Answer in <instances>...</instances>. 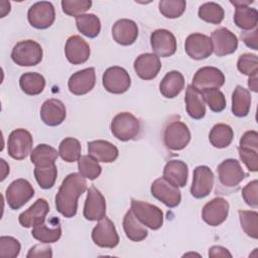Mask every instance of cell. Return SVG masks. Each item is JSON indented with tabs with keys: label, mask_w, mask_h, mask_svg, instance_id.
Masks as SVG:
<instances>
[{
	"label": "cell",
	"mask_w": 258,
	"mask_h": 258,
	"mask_svg": "<svg viewBox=\"0 0 258 258\" xmlns=\"http://www.w3.org/2000/svg\"><path fill=\"white\" fill-rule=\"evenodd\" d=\"M87 189V181L78 172L68 174L55 196L57 212L64 218H73L78 211V200Z\"/></svg>",
	"instance_id": "1"
},
{
	"label": "cell",
	"mask_w": 258,
	"mask_h": 258,
	"mask_svg": "<svg viewBox=\"0 0 258 258\" xmlns=\"http://www.w3.org/2000/svg\"><path fill=\"white\" fill-rule=\"evenodd\" d=\"M42 54V47L38 42L26 39L18 41L13 46L11 58L19 67H33L41 61Z\"/></svg>",
	"instance_id": "2"
},
{
	"label": "cell",
	"mask_w": 258,
	"mask_h": 258,
	"mask_svg": "<svg viewBox=\"0 0 258 258\" xmlns=\"http://www.w3.org/2000/svg\"><path fill=\"white\" fill-rule=\"evenodd\" d=\"M190 141V131L187 125L174 119L167 122L163 130V142L167 149L178 151L187 146Z\"/></svg>",
	"instance_id": "3"
},
{
	"label": "cell",
	"mask_w": 258,
	"mask_h": 258,
	"mask_svg": "<svg viewBox=\"0 0 258 258\" xmlns=\"http://www.w3.org/2000/svg\"><path fill=\"white\" fill-rule=\"evenodd\" d=\"M111 132L120 141L134 139L140 131V121L129 112L118 113L111 121Z\"/></svg>",
	"instance_id": "4"
},
{
	"label": "cell",
	"mask_w": 258,
	"mask_h": 258,
	"mask_svg": "<svg viewBox=\"0 0 258 258\" xmlns=\"http://www.w3.org/2000/svg\"><path fill=\"white\" fill-rule=\"evenodd\" d=\"M131 211L143 225L151 230H158L163 225V212L155 205L132 199Z\"/></svg>",
	"instance_id": "5"
},
{
	"label": "cell",
	"mask_w": 258,
	"mask_h": 258,
	"mask_svg": "<svg viewBox=\"0 0 258 258\" xmlns=\"http://www.w3.org/2000/svg\"><path fill=\"white\" fill-rule=\"evenodd\" d=\"M33 138L29 131L23 128L13 130L8 137L7 151L10 157L16 160L24 159L31 153Z\"/></svg>",
	"instance_id": "6"
},
{
	"label": "cell",
	"mask_w": 258,
	"mask_h": 258,
	"mask_svg": "<svg viewBox=\"0 0 258 258\" xmlns=\"http://www.w3.org/2000/svg\"><path fill=\"white\" fill-rule=\"evenodd\" d=\"M33 196H34L33 186L28 180L24 178H18L13 180L6 188V192H5L6 202L12 210L20 209Z\"/></svg>",
	"instance_id": "7"
},
{
	"label": "cell",
	"mask_w": 258,
	"mask_h": 258,
	"mask_svg": "<svg viewBox=\"0 0 258 258\" xmlns=\"http://www.w3.org/2000/svg\"><path fill=\"white\" fill-rule=\"evenodd\" d=\"M102 84L105 90L112 94H123L131 86V78L128 72L118 66L108 68L102 77Z\"/></svg>",
	"instance_id": "8"
},
{
	"label": "cell",
	"mask_w": 258,
	"mask_h": 258,
	"mask_svg": "<svg viewBox=\"0 0 258 258\" xmlns=\"http://www.w3.org/2000/svg\"><path fill=\"white\" fill-rule=\"evenodd\" d=\"M92 240L101 248L113 249L119 244V235L116 227L108 217L105 216L99 220L98 224L93 228Z\"/></svg>",
	"instance_id": "9"
},
{
	"label": "cell",
	"mask_w": 258,
	"mask_h": 258,
	"mask_svg": "<svg viewBox=\"0 0 258 258\" xmlns=\"http://www.w3.org/2000/svg\"><path fill=\"white\" fill-rule=\"evenodd\" d=\"M30 25L36 29H46L52 25L55 19V11L51 2L40 1L34 3L27 12Z\"/></svg>",
	"instance_id": "10"
},
{
	"label": "cell",
	"mask_w": 258,
	"mask_h": 258,
	"mask_svg": "<svg viewBox=\"0 0 258 258\" xmlns=\"http://www.w3.org/2000/svg\"><path fill=\"white\" fill-rule=\"evenodd\" d=\"M151 195L168 208H175L181 202V194L178 187L169 183L164 177L156 178L150 187Z\"/></svg>",
	"instance_id": "11"
},
{
	"label": "cell",
	"mask_w": 258,
	"mask_h": 258,
	"mask_svg": "<svg viewBox=\"0 0 258 258\" xmlns=\"http://www.w3.org/2000/svg\"><path fill=\"white\" fill-rule=\"evenodd\" d=\"M229 203L226 199L218 197L208 202L202 211L203 221L212 226L216 227L223 224L229 215Z\"/></svg>",
	"instance_id": "12"
},
{
	"label": "cell",
	"mask_w": 258,
	"mask_h": 258,
	"mask_svg": "<svg viewBox=\"0 0 258 258\" xmlns=\"http://www.w3.org/2000/svg\"><path fill=\"white\" fill-rule=\"evenodd\" d=\"M211 40L213 52L217 56H225L234 53L238 48L237 36L228 28L220 27L212 32Z\"/></svg>",
	"instance_id": "13"
},
{
	"label": "cell",
	"mask_w": 258,
	"mask_h": 258,
	"mask_svg": "<svg viewBox=\"0 0 258 258\" xmlns=\"http://www.w3.org/2000/svg\"><path fill=\"white\" fill-rule=\"evenodd\" d=\"M225 83V76L215 67H204L197 71L192 78L191 86L199 91L206 89H220Z\"/></svg>",
	"instance_id": "14"
},
{
	"label": "cell",
	"mask_w": 258,
	"mask_h": 258,
	"mask_svg": "<svg viewBox=\"0 0 258 258\" xmlns=\"http://www.w3.org/2000/svg\"><path fill=\"white\" fill-rule=\"evenodd\" d=\"M150 44L153 53L157 56L168 57L176 51V38L167 29H156L150 35Z\"/></svg>",
	"instance_id": "15"
},
{
	"label": "cell",
	"mask_w": 258,
	"mask_h": 258,
	"mask_svg": "<svg viewBox=\"0 0 258 258\" xmlns=\"http://www.w3.org/2000/svg\"><path fill=\"white\" fill-rule=\"evenodd\" d=\"M184 49L190 58L205 59L213 52L211 37L203 33H191L185 39Z\"/></svg>",
	"instance_id": "16"
},
{
	"label": "cell",
	"mask_w": 258,
	"mask_h": 258,
	"mask_svg": "<svg viewBox=\"0 0 258 258\" xmlns=\"http://www.w3.org/2000/svg\"><path fill=\"white\" fill-rule=\"evenodd\" d=\"M221 184L226 187L237 186L244 178L245 172L237 159L228 158L222 161L217 168Z\"/></svg>",
	"instance_id": "17"
},
{
	"label": "cell",
	"mask_w": 258,
	"mask_h": 258,
	"mask_svg": "<svg viewBox=\"0 0 258 258\" xmlns=\"http://www.w3.org/2000/svg\"><path fill=\"white\" fill-rule=\"evenodd\" d=\"M214 173L207 165H199L194 169L190 194L196 199L207 197L214 186Z\"/></svg>",
	"instance_id": "18"
},
{
	"label": "cell",
	"mask_w": 258,
	"mask_h": 258,
	"mask_svg": "<svg viewBox=\"0 0 258 258\" xmlns=\"http://www.w3.org/2000/svg\"><path fill=\"white\" fill-rule=\"evenodd\" d=\"M83 214L88 221H99L106 216V200L95 186L88 189Z\"/></svg>",
	"instance_id": "19"
},
{
	"label": "cell",
	"mask_w": 258,
	"mask_h": 258,
	"mask_svg": "<svg viewBox=\"0 0 258 258\" xmlns=\"http://www.w3.org/2000/svg\"><path fill=\"white\" fill-rule=\"evenodd\" d=\"M96 84V72L94 68H87L73 74L68 81L69 91L76 95L82 96L91 92Z\"/></svg>",
	"instance_id": "20"
},
{
	"label": "cell",
	"mask_w": 258,
	"mask_h": 258,
	"mask_svg": "<svg viewBox=\"0 0 258 258\" xmlns=\"http://www.w3.org/2000/svg\"><path fill=\"white\" fill-rule=\"evenodd\" d=\"M161 61L159 56L154 53L146 52L138 55L134 60V71L137 76L145 81L152 80L157 77L161 70Z\"/></svg>",
	"instance_id": "21"
},
{
	"label": "cell",
	"mask_w": 258,
	"mask_h": 258,
	"mask_svg": "<svg viewBox=\"0 0 258 258\" xmlns=\"http://www.w3.org/2000/svg\"><path fill=\"white\" fill-rule=\"evenodd\" d=\"M64 53L71 63L82 64L89 59L91 49L89 43L80 35H72L66 42Z\"/></svg>",
	"instance_id": "22"
},
{
	"label": "cell",
	"mask_w": 258,
	"mask_h": 258,
	"mask_svg": "<svg viewBox=\"0 0 258 258\" xmlns=\"http://www.w3.org/2000/svg\"><path fill=\"white\" fill-rule=\"evenodd\" d=\"M48 212V203L44 199H38L26 211L19 215V224L24 228H32L40 225L45 222V217Z\"/></svg>",
	"instance_id": "23"
},
{
	"label": "cell",
	"mask_w": 258,
	"mask_h": 258,
	"mask_svg": "<svg viewBox=\"0 0 258 258\" xmlns=\"http://www.w3.org/2000/svg\"><path fill=\"white\" fill-rule=\"evenodd\" d=\"M67 116V110L64 104L58 99L46 100L40 108V118L47 126L60 125Z\"/></svg>",
	"instance_id": "24"
},
{
	"label": "cell",
	"mask_w": 258,
	"mask_h": 258,
	"mask_svg": "<svg viewBox=\"0 0 258 258\" xmlns=\"http://www.w3.org/2000/svg\"><path fill=\"white\" fill-rule=\"evenodd\" d=\"M112 36L118 44L131 45L138 37V26L131 19H119L112 27Z\"/></svg>",
	"instance_id": "25"
},
{
	"label": "cell",
	"mask_w": 258,
	"mask_h": 258,
	"mask_svg": "<svg viewBox=\"0 0 258 258\" xmlns=\"http://www.w3.org/2000/svg\"><path fill=\"white\" fill-rule=\"evenodd\" d=\"M88 153L99 162L110 163L117 159L118 148L106 140H94L88 142Z\"/></svg>",
	"instance_id": "26"
},
{
	"label": "cell",
	"mask_w": 258,
	"mask_h": 258,
	"mask_svg": "<svg viewBox=\"0 0 258 258\" xmlns=\"http://www.w3.org/2000/svg\"><path fill=\"white\" fill-rule=\"evenodd\" d=\"M31 235L34 239L41 243H54L61 236V226L58 218L52 217L47 224L42 223L33 227Z\"/></svg>",
	"instance_id": "27"
},
{
	"label": "cell",
	"mask_w": 258,
	"mask_h": 258,
	"mask_svg": "<svg viewBox=\"0 0 258 258\" xmlns=\"http://www.w3.org/2000/svg\"><path fill=\"white\" fill-rule=\"evenodd\" d=\"M187 175V164L179 159H171L166 162L162 177L176 187H183L186 184Z\"/></svg>",
	"instance_id": "28"
},
{
	"label": "cell",
	"mask_w": 258,
	"mask_h": 258,
	"mask_svg": "<svg viewBox=\"0 0 258 258\" xmlns=\"http://www.w3.org/2000/svg\"><path fill=\"white\" fill-rule=\"evenodd\" d=\"M185 110L189 117L195 120H200L206 115V105L201 92L194 86L188 85L184 96Z\"/></svg>",
	"instance_id": "29"
},
{
	"label": "cell",
	"mask_w": 258,
	"mask_h": 258,
	"mask_svg": "<svg viewBox=\"0 0 258 258\" xmlns=\"http://www.w3.org/2000/svg\"><path fill=\"white\" fill-rule=\"evenodd\" d=\"M184 88V78L178 71L168 72L159 84L161 95L167 99H173L180 94Z\"/></svg>",
	"instance_id": "30"
},
{
	"label": "cell",
	"mask_w": 258,
	"mask_h": 258,
	"mask_svg": "<svg viewBox=\"0 0 258 258\" xmlns=\"http://www.w3.org/2000/svg\"><path fill=\"white\" fill-rule=\"evenodd\" d=\"M123 229L125 232L126 237L134 242H140L143 241L147 235L148 231L145 228V225H143L133 214L131 209L127 211L123 218Z\"/></svg>",
	"instance_id": "31"
},
{
	"label": "cell",
	"mask_w": 258,
	"mask_h": 258,
	"mask_svg": "<svg viewBox=\"0 0 258 258\" xmlns=\"http://www.w3.org/2000/svg\"><path fill=\"white\" fill-rule=\"evenodd\" d=\"M251 108V94L242 86H236L232 94V113L239 118L246 117Z\"/></svg>",
	"instance_id": "32"
},
{
	"label": "cell",
	"mask_w": 258,
	"mask_h": 258,
	"mask_svg": "<svg viewBox=\"0 0 258 258\" xmlns=\"http://www.w3.org/2000/svg\"><path fill=\"white\" fill-rule=\"evenodd\" d=\"M19 86L24 94L36 96L43 91L45 87V79L42 75L35 72L24 73L19 79Z\"/></svg>",
	"instance_id": "33"
},
{
	"label": "cell",
	"mask_w": 258,
	"mask_h": 258,
	"mask_svg": "<svg viewBox=\"0 0 258 258\" xmlns=\"http://www.w3.org/2000/svg\"><path fill=\"white\" fill-rule=\"evenodd\" d=\"M234 138V131L231 126L224 123H218L213 126L209 134L211 144L219 149L228 147Z\"/></svg>",
	"instance_id": "34"
},
{
	"label": "cell",
	"mask_w": 258,
	"mask_h": 258,
	"mask_svg": "<svg viewBox=\"0 0 258 258\" xmlns=\"http://www.w3.org/2000/svg\"><path fill=\"white\" fill-rule=\"evenodd\" d=\"M234 22L243 30L254 29L258 23V11L250 6H237L235 7Z\"/></svg>",
	"instance_id": "35"
},
{
	"label": "cell",
	"mask_w": 258,
	"mask_h": 258,
	"mask_svg": "<svg viewBox=\"0 0 258 258\" xmlns=\"http://www.w3.org/2000/svg\"><path fill=\"white\" fill-rule=\"evenodd\" d=\"M76 25L78 30L89 38H95L101 31L100 18L93 14H82L76 17Z\"/></svg>",
	"instance_id": "36"
},
{
	"label": "cell",
	"mask_w": 258,
	"mask_h": 258,
	"mask_svg": "<svg viewBox=\"0 0 258 258\" xmlns=\"http://www.w3.org/2000/svg\"><path fill=\"white\" fill-rule=\"evenodd\" d=\"M58 151L50 145L39 144L30 153V160L35 166H47L55 163Z\"/></svg>",
	"instance_id": "37"
},
{
	"label": "cell",
	"mask_w": 258,
	"mask_h": 258,
	"mask_svg": "<svg viewBox=\"0 0 258 258\" xmlns=\"http://www.w3.org/2000/svg\"><path fill=\"white\" fill-rule=\"evenodd\" d=\"M82 146L78 139L74 137H67L61 140L58 146V155L66 162L78 161L81 155Z\"/></svg>",
	"instance_id": "38"
},
{
	"label": "cell",
	"mask_w": 258,
	"mask_h": 258,
	"mask_svg": "<svg viewBox=\"0 0 258 258\" xmlns=\"http://www.w3.org/2000/svg\"><path fill=\"white\" fill-rule=\"evenodd\" d=\"M199 17L212 24H220L225 16L224 9L221 5L215 2H206L202 4L198 11Z\"/></svg>",
	"instance_id": "39"
},
{
	"label": "cell",
	"mask_w": 258,
	"mask_h": 258,
	"mask_svg": "<svg viewBox=\"0 0 258 258\" xmlns=\"http://www.w3.org/2000/svg\"><path fill=\"white\" fill-rule=\"evenodd\" d=\"M33 173L38 185L43 189H48L55 183L57 168L55 163L47 166H35Z\"/></svg>",
	"instance_id": "40"
},
{
	"label": "cell",
	"mask_w": 258,
	"mask_h": 258,
	"mask_svg": "<svg viewBox=\"0 0 258 258\" xmlns=\"http://www.w3.org/2000/svg\"><path fill=\"white\" fill-rule=\"evenodd\" d=\"M78 168L79 173L90 180L96 179L102 172V167L99 164V161L90 155H82L79 158Z\"/></svg>",
	"instance_id": "41"
},
{
	"label": "cell",
	"mask_w": 258,
	"mask_h": 258,
	"mask_svg": "<svg viewBox=\"0 0 258 258\" xmlns=\"http://www.w3.org/2000/svg\"><path fill=\"white\" fill-rule=\"evenodd\" d=\"M205 104H207L211 111L220 113L226 108V98L222 91L219 89H206L200 91Z\"/></svg>",
	"instance_id": "42"
},
{
	"label": "cell",
	"mask_w": 258,
	"mask_h": 258,
	"mask_svg": "<svg viewBox=\"0 0 258 258\" xmlns=\"http://www.w3.org/2000/svg\"><path fill=\"white\" fill-rule=\"evenodd\" d=\"M239 221L243 231L247 236L258 238V213L256 211H242L238 212Z\"/></svg>",
	"instance_id": "43"
},
{
	"label": "cell",
	"mask_w": 258,
	"mask_h": 258,
	"mask_svg": "<svg viewBox=\"0 0 258 258\" xmlns=\"http://www.w3.org/2000/svg\"><path fill=\"white\" fill-rule=\"evenodd\" d=\"M186 2L184 0H161L158 3L159 12L166 18H178L185 11Z\"/></svg>",
	"instance_id": "44"
},
{
	"label": "cell",
	"mask_w": 258,
	"mask_h": 258,
	"mask_svg": "<svg viewBox=\"0 0 258 258\" xmlns=\"http://www.w3.org/2000/svg\"><path fill=\"white\" fill-rule=\"evenodd\" d=\"M238 71L248 77L257 75L258 73V57L254 53H243L237 61Z\"/></svg>",
	"instance_id": "45"
},
{
	"label": "cell",
	"mask_w": 258,
	"mask_h": 258,
	"mask_svg": "<svg viewBox=\"0 0 258 258\" xmlns=\"http://www.w3.org/2000/svg\"><path fill=\"white\" fill-rule=\"evenodd\" d=\"M62 11L70 16L78 17L88 11L92 6L91 0H62L61 1Z\"/></svg>",
	"instance_id": "46"
},
{
	"label": "cell",
	"mask_w": 258,
	"mask_h": 258,
	"mask_svg": "<svg viewBox=\"0 0 258 258\" xmlns=\"http://www.w3.org/2000/svg\"><path fill=\"white\" fill-rule=\"evenodd\" d=\"M21 245L19 241L11 236L0 237V257L15 258L19 255Z\"/></svg>",
	"instance_id": "47"
},
{
	"label": "cell",
	"mask_w": 258,
	"mask_h": 258,
	"mask_svg": "<svg viewBox=\"0 0 258 258\" xmlns=\"http://www.w3.org/2000/svg\"><path fill=\"white\" fill-rule=\"evenodd\" d=\"M238 153L242 162L249 171L256 172L258 170V151L243 147H238Z\"/></svg>",
	"instance_id": "48"
},
{
	"label": "cell",
	"mask_w": 258,
	"mask_h": 258,
	"mask_svg": "<svg viewBox=\"0 0 258 258\" xmlns=\"http://www.w3.org/2000/svg\"><path fill=\"white\" fill-rule=\"evenodd\" d=\"M257 192H258L257 179L250 181L242 188V197H243L244 202L253 209H256L258 207Z\"/></svg>",
	"instance_id": "49"
},
{
	"label": "cell",
	"mask_w": 258,
	"mask_h": 258,
	"mask_svg": "<svg viewBox=\"0 0 258 258\" xmlns=\"http://www.w3.org/2000/svg\"><path fill=\"white\" fill-rule=\"evenodd\" d=\"M239 147L253 149L258 151V133L255 130L246 131L239 142Z\"/></svg>",
	"instance_id": "50"
},
{
	"label": "cell",
	"mask_w": 258,
	"mask_h": 258,
	"mask_svg": "<svg viewBox=\"0 0 258 258\" xmlns=\"http://www.w3.org/2000/svg\"><path fill=\"white\" fill-rule=\"evenodd\" d=\"M26 257L27 258H31V257L50 258V257H52V250H51V247L47 243L36 244L29 249Z\"/></svg>",
	"instance_id": "51"
},
{
	"label": "cell",
	"mask_w": 258,
	"mask_h": 258,
	"mask_svg": "<svg viewBox=\"0 0 258 258\" xmlns=\"http://www.w3.org/2000/svg\"><path fill=\"white\" fill-rule=\"evenodd\" d=\"M241 38L243 42L250 48L258 49V30L257 27L251 30H243L241 32Z\"/></svg>",
	"instance_id": "52"
},
{
	"label": "cell",
	"mask_w": 258,
	"mask_h": 258,
	"mask_svg": "<svg viewBox=\"0 0 258 258\" xmlns=\"http://www.w3.org/2000/svg\"><path fill=\"white\" fill-rule=\"evenodd\" d=\"M209 257L216 258V257H232V254L229 250L223 246H212L209 249Z\"/></svg>",
	"instance_id": "53"
},
{
	"label": "cell",
	"mask_w": 258,
	"mask_h": 258,
	"mask_svg": "<svg viewBox=\"0 0 258 258\" xmlns=\"http://www.w3.org/2000/svg\"><path fill=\"white\" fill-rule=\"evenodd\" d=\"M248 87H249L250 90L253 91L254 93H257V92H258V77H257V75H254V76L249 77V80H248Z\"/></svg>",
	"instance_id": "54"
},
{
	"label": "cell",
	"mask_w": 258,
	"mask_h": 258,
	"mask_svg": "<svg viewBox=\"0 0 258 258\" xmlns=\"http://www.w3.org/2000/svg\"><path fill=\"white\" fill-rule=\"evenodd\" d=\"M0 161H1V168H2L1 181H3L6 178V175L9 173V165L5 162L4 159H0Z\"/></svg>",
	"instance_id": "55"
},
{
	"label": "cell",
	"mask_w": 258,
	"mask_h": 258,
	"mask_svg": "<svg viewBox=\"0 0 258 258\" xmlns=\"http://www.w3.org/2000/svg\"><path fill=\"white\" fill-rule=\"evenodd\" d=\"M253 2H254L253 0H231L230 1V3L232 5H234L235 7H237V6H249Z\"/></svg>",
	"instance_id": "56"
},
{
	"label": "cell",
	"mask_w": 258,
	"mask_h": 258,
	"mask_svg": "<svg viewBox=\"0 0 258 258\" xmlns=\"http://www.w3.org/2000/svg\"><path fill=\"white\" fill-rule=\"evenodd\" d=\"M0 6H1V17H5V15L10 12V3L6 7H4L3 4L0 2Z\"/></svg>",
	"instance_id": "57"
}]
</instances>
